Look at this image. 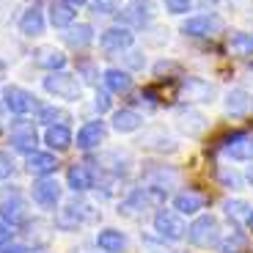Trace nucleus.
Wrapping results in <instances>:
<instances>
[{
    "mask_svg": "<svg viewBox=\"0 0 253 253\" xmlns=\"http://www.w3.org/2000/svg\"><path fill=\"white\" fill-rule=\"evenodd\" d=\"M140 179H143V187L152 190L160 201L168 198L173 187H179L182 182V173L173 168V165H165V163H146L143 171H140Z\"/></svg>",
    "mask_w": 253,
    "mask_h": 253,
    "instance_id": "1",
    "label": "nucleus"
},
{
    "mask_svg": "<svg viewBox=\"0 0 253 253\" xmlns=\"http://www.w3.org/2000/svg\"><path fill=\"white\" fill-rule=\"evenodd\" d=\"M223 240V228H220V220L215 215H209V212H201L196 215V220L187 226V242L193 248H217Z\"/></svg>",
    "mask_w": 253,
    "mask_h": 253,
    "instance_id": "2",
    "label": "nucleus"
},
{
    "mask_svg": "<svg viewBox=\"0 0 253 253\" xmlns=\"http://www.w3.org/2000/svg\"><path fill=\"white\" fill-rule=\"evenodd\" d=\"M42 88L47 91L50 96L55 99H63V102H77L83 96V83L77 75L72 72H47V77L42 80Z\"/></svg>",
    "mask_w": 253,
    "mask_h": 253,
    "instance_id": "3",
    "label": "nucleus"
},
{
    "mask_svg": "<svg viewBox=\"0 0 253 253\" xmlns=\"http://www.w3.org/2000/svg\"><path fill=\"white\" fill-rule=\"evenodd\" d=\"M182 36L187 39H215L226 31V22H223L220 14L209 11V14H193V17H184L182 22Z\"/></svg>",
    "mask_w": 253,
    "mask_h": 253,
    "instance_id": "4",
    "label": "nucleus"
},
{
    "mask_svg": "<svg viewBox=\"0 0 253 253\" xmlns=\"http://www.w3.org/2000/svg\"><path fill=\"white\" fill-rule=\"evenodd\" d=\"M152 226H154V234L165 242H179L187 237V223L182 220L176 209H168V207H160L152 217Z\"/></svg>",
    "mask_w": 253,
    "mask_h": 253,
    "instance_id": "5",
    "label": "nucleus"
},
{
    "mask_svg": "<svg viewBox=\"0 0 253 253\" xmlns=\"http://www.w3.org/2000/svg\"><path fill=\"white\" fill-rule=\"evenodd\" d=\"M94 207L85 201H69L55 212V228L58 231H77L94 220Z\"/></svg>",
    "mask_w": 253,
    "mask_h": 253,
    "instance_id": "6",
    "label": "nucleus"
},
{
    "mask_svg": "<svg viewBox=\"0 0 253 253\" xmlns=\"http://www.w3.org/2000/svg\"><path fill=\"white\" fill-rule=\"evenodd\" d=\"M179 96L187 105H212L217 99V85L212 80H207V77L187 75L179 83Z\"/></svg>",
    "mask_w": 253,
    "mask_h": 253,
    "instance_id": "7",
    "label": "nucleus"
},
{
    "mask_svg": "<svg viewBox=\"0 0 253 253\" xmlns=\"http://www.w3.org/2000/svg\"><path fill=\"white\" fill-rule=\"evenodd\" d=\"M154 14L157 8L152 0H129L126 6H121L116 17H119V25L124 28H149L154 22Z\"/></svg>",
    "mask_w": 253,
    "mask_h": 253,
    "instance_id": "8",
    "label": "nucleus"
},
{
    "mask_svg": "<svg viewBox=\"0 0 253 253\" xmlns=\"http://www.w3.org/2000/svg\"><path fill=\"white\" fill-rule=\"evenodd\" d=\"M3 105L14 116H31V113H39V108H42L36 94H31L22 85H3Z\"/></svg>",
    "mask_w": 253,
    "mask_h": 253,
    "instance_id": "9",
    "label": "nucleus"
},
{
    "mask_svg": "<svg viewBox=\"0 0 253 253\" xmlns=\"http://www.w3.org/2000/svg\"><path fill=\"white\" fill-rule=\"evenodd\" d=\"M31 198L42 209H58V204L63 198V187L55 176H39V179H33Z\"/></svg>",
    "mask_w": 253,
    "mask_h": 253,
    "instance_id": "10",
    "label": "nucleus"
},
{
    "mask_svg": "<svg viewBox=\"0 0 253 253\" xmlns=\"http://www.w3.org/2000/svg\"><path fill=\"white\" fill-rule=\"evenodd\" d=\"M140 149L152 154H176L179 152V140L173 138L165 126H149L143 135H140Z\"/></svg>",
    "mask_w": 253,
    "mask_h": 253,
    "instance_id": "11",
    "label": "nucleus"
},
{
    "mask_svg": "<svg viewBox=\"0 0 253 253\" xmlns=\"http://www.w3.org/2000/svg\"><path fill=\"white\" fill-rule=\"evenodd\" d=\"M8 143H11L14 152L19 154H33L39 152V132L36 126L31 124V121H14L11 126H8Z\"/></svg>",
    "mask_w": 253,
    "mask_h": 253,
    "instance_id": "12",
    "label": "nucleus"
},
{
    "mask_svg": "<svg viewBox=\"0 0 253 253\" xmlns=\"http://www.w3.org/2000/svg\"><path fill=\"white\" fill-rule=\"evenodd\" d=\"M157 204H163V201L154 196L152 190L135 187V190H129V193H126V198L119 204V215H124V217H140V215H146V209L157 207Z\"/></svg>",
    "mask_w": 253,
    "mask_h": 253,
    "instance_id": "13",
    "label": "nucleus"
},
{
    "mask_svg": "<svg viewBox=\"0 0 253 253\" xmlns=\"http://www.w3.org/2000/svg\"><path fill=\"white\" fill-rule=\"evenodd\" d=\"M173 124H176V129L184 135V138H201L204 132H207V126H209V121H207V116L201 113V110H196V108H179L176 110V116H173Z\"/></svg>",
    "mask_w": 253,
    "mask_h": 253,
    "instance_id": "14",
    "label": "nucleus"
},
{
    "mask_svg": "<svg viewBox=\"0 0 253 253\" xmlns=\"http://www.w3.org/2000/svg\"><path fill=\"white\" fill-rule=\"evenodd\" d=\"M99 171H105L110 179H126L132 173V157L129 152H121V149H110V152L99 154Z\"/></svg>",
    "mask_w": 253,
    "mask_h": 253,
    "instance_id": "15",
    "label": "nucleus"
},
{
    "mask_svg": "<svg viewBox=\"0 0 253 253\" xmlns=\"http://www.w3.org/2000/svg\"><path fill=\"white\" fill-rule=\"evenodd\" d=\"M105 138H108V124L102 119H94V121H85V124L77 129V149L80 152H94V149H99L102 143H105Z\"/></svg>",
    "mask_w": 253,
    "mask_h": 253,
    "instance_id": "16",
    "label": "nucleus"
},
{
    "mask_svg": "<svg viewBox=\"0 0 253 253\" xmlns=\"http://www.w3.org/2000/svg\"><path fill=\"white\" fill-rule=\"evenodd\" d=\"M135 44V33L132 28H124V25H113L108 31L99 33V47L105 52H124Z\"/></svg>",
    "mask_w": 253,
    "mask_h": 253,
    "instance_id": "17",
    "label": "nucleus"
},
{
    "mask_svg": "<svg viewBox=\"0 0 253 253\" xmlns=\"http://www.w3.org/2000/svg\"><path fill=\"white\" fill-rule=\"evenodd\" d=\"M66 187H69L72 193H77V196H80V193H88V190L96 187V171L85 163L69 165V171H66Z\"/></svg>",
    "mask_w": 253,
    "mask_h": 253,
    "instance_id": "18",
    "label": "nucleus"
},
{
    "mask_svg": "<svg viewBox=\"0 0 253 253\" xmlns=\"http://www.w3.org/2000/svg\"><path fill=\"white\" fill-rule=\"evenodd\" d=\"M44 28H47V14L42 8V3H33V6H28L22 11V17H19V33L22 36H28V39L42 36Z\"/></svg>",
    "mask_w": 253,
    "mask_h": 253,
    "instance_id": "19",
    "label": "nucleus"
},
{
    "mask_svg": "<svg viewBox=\"0 0 253 253\" xmlns=\"http://www.w3.org/2000/svg\"><path fill=\"white\" fill-rule=\"evenodd\" d=\"M3 220L11 223L14 228H22L31 220L28 204H25V198L19 196V190H11V198H3Z\"/></svg>",
    "mask_w": 253,
    "mask_h": 253,
    "instance_id": "20",
    "label": "nucleus"
},
{
    "mask_svg": "<svg viewBox=\"0 0 253 253\" xmlns=\"http://www.w3.org/2000/svg\"><path fill=\"white\" fill-rule=\"evenodd\" d=\"M223 108H226L228 116H234V119L248 116V113H251V108H253V94L248 88H242V85L228 88L226 96H223Z\"/></svg>",
    "mask_w": 253,
    "mask_h": 253,
    "instance_id": "21",
    "label": "nucleus"
},
{
    "mask_svg": "<svg viewBox=\"0 0 253 253\" xmlns=\"http://www.w3.org/2000/svg\"><path fill=\"white\" fill-rule=\"evenodd\" d=\"M204 207H207V198L198 193V190H190V187H184V190H179L176 196H173V209H176L179 215H190V217H196V215H201L204 212Z\"/></svg>",
    "mask_w": 253,
    "mask_h": 253,
    "instance_id": "22",
    "label": "nucleus"
},
{
    "mask_svg": "<svg viewBox=\"0 0 253 253\" xmlns=\"http://www.w3.org/2000/svg\"><path fill=\"white\" fill-rule=\"evenodd\" d=\"M223 152L234 163H253V135H245V132L231 135L223 146Z\"/></svg>",
    "mask_w": 253,
    "mask_h": 253,
    "instance_id": "23",
    "label": "nucleus"
},
{
    "mask_svg": "<svg viewBox=\"0 0 253 253\" xmlns=\"http://www.w3.org/2000/svg\"><path fill=\"white\" fill-rule=\"evenodd\" d=\"M94 242L102 253H126V248H129V237L119 228H99Z\"/></svg>",
    "mask_w": 253,
    "mask_h": 253,
    "instance_id": "24",
    "label": "nucleus"
},
{
    "mask_svg": "<svg viewBox=\"0 0 253 253\" xmlns=\"http://www.w3.org/2000/svg\"><path fill=\"white\" fill-rule=\"evenodd\" d=\"M25 171L31 176H52L58 171V157L55 152H33L25 157Z\"/></svg>",
    "mask_w": 253,
    "mask_h": 253,
    "instance_id": "25",
    "label": "nucleus"
},
{
    "mask_svg": "<svg viewBox=\"0 0 253 253\" xmlns=\"http://www.w3.org/2000/svg\"><path fill=\"white\" fill-rule=\"evenodd\" d=\"M75 17H77V8H72L69 3L63 0H50L47 3V22L58 31H66V28L75 25Z\"/></svg>",
    "mask_w": 253,
    "mask_h": 253,
    "instance_id": "26",
    "label": "nucleus"
},
{
    "mask_svg": "<svg viewBox=\"0 0 253 253\" xmlns=\"http://www.w3.org/2000/svg\"><path fill=\"white\" fill-rule=\"evenodd\" d=\"M110 126H113L116 132L121 135H129V132H138L140 126H143V116L132 108H121V110H113L110 116Z\"/></svg>",
    "mask_w": 253,
    "mask_h": 253,
    "instance_id": "27",
    "label": "nucleus"
},
{
    "mask_svg": "<svg viewBox=\"0 0 253 253\" xmlns=\"http://www.w3.org/2000/svg\"><path fill=\"white\" fill-rule=\"evenodd\" d=\"M66 52L63 50H55V47H39L36 52H33V63L36 66H42L44 72H61L66 69Z\"/></svg>",
    "mask_w": 253,
    "mask_h": 253,
    "instance_id": "28",
    "label": "nucleus"
},
{
    "mask_svg": "<svg viewBox=\"0 0 253 253\" xmlns=\"http://www.w3.org/2000/svg\"><path fill=\"white\" fill-rule=\"evenodd\" d=\"M102 83L110 94H129L132 91V75L126 69H119V66H110L102 72Z\"/></svg>",
    "mask_w": 253,
    "mask_h": 253,
    "instance_id": "29",
    "label": "nucleus"
},
{
    "mask_svg": "<svg viewBox=\"0 0 253 253\" xmlns=\"http://www.w3.org/2000/svg\"><path fill=\"white\" fill-rule=\"evenodd\" d=\"M44 143L50 146V152H69L72 143H75V135H72L69 124L47 126V132H44Z\"/></svg>",
    "mask_w": 253,
    "mask_h": 253,
    "instance_id": "30",
    "label": "nucleus"
},
{
    "mask_svg": "<svg viewBox=\"0 0 253 253\" xmlns=\"http://www.w3.org/2000/svg\"><path fill=\"white\" fill-rule=\"evenodd\" d=\"M63 42H66L72 50H85V47L94 44V28H91L88 22H75L72 28H66Z\"/></svg>",
    "mask_w": 253,
    "mask_h": 253,
    "instance_id": "31",
    "label": "nucleus"
},
{
    "mask_svg": "<svg viewBox=\"0 0 253 253\" xmlns=\"http://www.w3.org/2000/svg\"><path fill=\"white\" fill-rule=\"evenodd\" d=\"M220 209H223V215H226L231 223H237V226H242V223L248 226L251 212H253V207L245 201V198H226V201L220 204Z\"/></svg>",
    "mask_w": 253,
    "mask_h": 253,
    "instance_id": "32",
    "label": "nucleus"
},
{
    "mask_svg": "<svg viewBox=\"0 0 253 253\" xmlns=\"http://www.w3.org/2000/svg\"><path fill=\"white\" fill-rule=\"evenodd\" d=\"M228 52L237 58H253V33L234 31L228 36Z\"/></svg>",
    "mask_w": 253,
    "mask_h": 253,
    "instance_id": "33",
    "label": "nucleus"
},
{
    "mask_svg": "<svg viewBox=\"0 0 253 253\" xmlns=\"http://www.w3.org/2000/svg\"><path fill=\"white\" fill-rule=\"evenodd\" d=\"M22 228H28V242H25V245L33 248V251H36V248H44L47 242H50V226H47V223L28 220Z\"/></svg>",
    "mask_w": 253,
    "mask_h": 253,
    "instance_id": "34",
    "label": "nucleus"
},
{
    "mask_svg": "<svg viewBox=\"0 0 253 253\" xmlns=\"http://www.w3.org/2000/svg\"><path fill=\"white\" fill-rule=\"evenodd\" d=\"M39 124H44V126H55V124H66V121H72V116L66 113L63 108H55V105H42L36 113Z\"/></svg>",
    "mask_w": 253,
    "mask_h": 253,
    "instance_id": "35",
    "label": "nucleus"
},
{
    "mask_svg": "<svg viewBox=\"0 0 253 253\" xmlns=\"http://www.w3.org/2000/svg\"><path fill=\"white\" fill-rule=\"evenodd\" d=\"M245 245H248V234L240 231V228H231V231L220 240L217 251L220 253H240V251H245Z\"/></svg>",
    "mask_w": 253,
    "mask_h": 253,
    "instance_id": "36",
    "label": "nucleus"
},
{
    "mask_svg": "<svg viewBox=\"0 0 253 253\" xmlns=\"http://www.w3.org/2000/svg\"><path fill=\"white\" fill-rule=\"evenodd\" d=\"M217 182H220V187H226V190H242L248 179L242 176L240 171H234L231 165H220V168H217Z\"/></svg>",
    "mask_w": 253,
    "mask_h": 253,
    "instance_id": "37",
    "label": "nucleus"
},
{
    "mask_svg": "<svg viewBox=\"0 0 253 253\" xmlns=\"http://www.w3.org/2000/svg\"><path fill=\"white\" fill-rule=\"evenodd\" d=\"M140 248H143V253H176L165 240H160L157 234H154V237L152 234H143V237H140Z\"/></svg>",
    "mask_w": 253,
    "mask_h": 253,
    "instance_id": "38",
    "label": "nucleus"
},
{
    "mask_svg": "<svg viewBox=\"0 0 253 253\" xmlns=\"http://www.w3.org/2000/svg\"><path fill=\"white\" fill-rule=\"evenodd\" d=\"M124 0H88V8L99 17H110V14H119Z\"/></svg>",
    "mask_w": 253,
    "mask_h": 253,
    "instance_id": "39",
    "label": "nucleus"
},
{
    "mask_svg": "<svg viewBox=\"0 0 253 253\" xmlns=\"http://www.w3.org/2000/svg\"><path fill=\"white\" fill-rule=\"evenodd\" d=\"M121 55H124V66H126V72H129V69H132V72L146 69V55H143L140 50H132V47H129V50H124Z\"/></svg>",
    "mask_w": 253,
    "mask_h": 253,
    "instance_id": "40",
    "label": "nucleus"
},
{
    "mask_svg": "<svg viewBox=\"0 0 253 253\" xmlns=\"http://www.w3.org/2000/svg\"><path fill=\"white\" fill-rule=\"evenodd\" d=\"M196 0H165V11L173 14V17H184L187 11H193Z\"/></svg>",
    "mask_w": 253,
    "mask_h": 253,
    "instance_id": "41",
    "label": "nucleus"
},
{
    "mask_svg": "<svg viewBox=\"0 0 253 253\" xmlns=\"http://www.w3.org/2000/svg\"><path fill=\"white\" fill-rule=\"evenodd\" d=\"M110 105H113V102H110V91L108 88H105V91L96 88V94H94V110H96V113H108Z\"/></svg>",
    "mask_w": 253,
    "mask_h": 253,
    "instance_id": "42",
    "label": "nucleus"
},
{
    "mask_svg": "<svg viewBox=\"0 0 253 253\" xmlns=\"http://www.w3.org/2000/svg\"><path fill=\"white\" fill-rule=\"evenodd\" d=\"M77 77H83L85 83H96L99 75H96V69H94V63L91 61H80L77 63Z\"/></svg>",
    "mask_w": 253,
    "mask_h": 253,
    "instance_id": "43",
    "label": "nucleus"
},
{
    "mask_svg": "<svg viewBox=\"0 0 253 253\" xmlns=\"http://www.w3.org/2000/svg\"><path fill=\"white\" fill-rule=\"evenodd\" d=\"M11 173H14V163H11V157H8L6 152H0V182L11 179Z\"/></svg>",
    "mask_w": 253,
    "mask_h": 253,
    "instance_id": "44",
    "label": "nucleus"
},
{
    "mask_svg": "<svg viewBox=\"0 0 253 253\" xmlns=\"http://www.w3.org/2000/svg\"><path fill=\"white\" fill-rule=\"evenodd\" d=\"M11 240H14V226H11V223H6L3 217H0V248L8 245Z\"/></svg>",
    "mask_w": 253,
    "mask_h": 253,
    "instance_id": "45",
    "label": "nucleus"
},
{
    "mask_svg": "<svg viewBox=\"0 0 253 253\" xmlns=\"http://www.w3.org/2000/svg\"><path fill=\"white\" fill-rule=\"evenodd\" d=\"M0 253H31V248L25 242H8V245L0 248Z\"/></svg>",
    "mask_w": 253,
    "mask_h": 253,
    "instance_id": "46",
    "label": "nucleus"
},
{
    "mask_svg": "<svg viewBox=\"0 0 253 253\" xmlns=\"http://www.w3.org/2000/svg\"><path fill=\"white\" fill-rule=\"evenodd\" d=\"M63 3H69L72 8H80V6H88V0H63Z\"/></svg>",
    "mask_w": 253,
    "mask_h": 253,
    "instance_id": "47",
    "label": "nucleus"
},
{
    "mask_svg": "<svg viewBox=\"0 0 253 253\" xmlns=\"http://www.w3.org/2000/svg\"><path fill=\"white\" fill-rule=\"evenodd\" d=\"M245 179H248V184L253 187V165H251V171H248V176H245Z\"/></svg>",
    "mask_w": 253,
    "mask_h": 253,
    "instance_id": "48",
    "label": "nucleus"
},
{
    "mask_svg": "<svg viewBox=\"0 0 253 253\" xmlns=\"http://www.w3.org/2000/svg\"><path fill=\"white\" fill-rule=\"evenodd\" d=\"M248 228L253 231V212H251V220H248Z\"/></svg>",
    "mask_w": 253,
    "mask_h": 253,
    "instance_id": "49",
    "label": "nucleus"
},
{
    "mask_svg": "<svg viewBox=\"0 0 253 253\" xmlns=\"http://www.w3.org/2000/svg\"><path fill=\"white\" fill-rule=\"evenodd\" d=\"M0 132H3V119H0Z\"/></svg>",
    "mask_w": 253,
    "mask_h": 253,
    "instance_id": "50",
    "label": "nucleus"
}]
</instances>
